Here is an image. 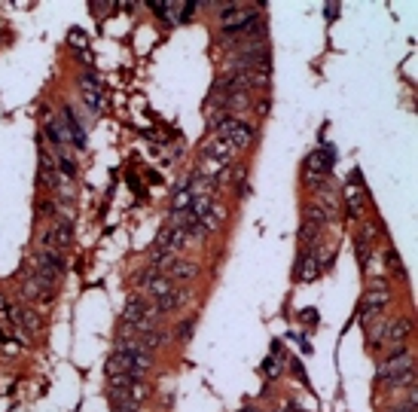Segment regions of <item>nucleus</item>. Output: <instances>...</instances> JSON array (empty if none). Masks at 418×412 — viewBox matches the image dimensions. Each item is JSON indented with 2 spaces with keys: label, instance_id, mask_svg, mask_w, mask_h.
<instances>
[{
  "label": "nucleus",
  "instance_id": "1",
  "mask_svg": "<svg viewBox=\"0 0 418 412\" xmlns=\"http://www.w3.org/2000/svg\"><path fill=\"white\" fill-rule=\"evenodd\" d=\"M376 379L391 385V388H406V385H412L415 382V357L410 351V345L394 348V351L379 363Z\"/></svg>",
  "mask_w": 418,
  "mask_h": 412
},
{
  "label": "nucleus",
  "instance_id": "2",
  "mask_svg": "<svg viewBox=\"0 0 418 412\" xmlns=\"http://www.w3.org/2000/svg\"><path fill=\"white\" fill-rule=\"evenodd\" d=\"M391 284H388L385 278H376V281H369V287L364 293V299H360V324L369 318H376V315H385V308H388V302H391Z\"/></svg>",
  "mask_w": 418,
  "mask_h": 412
},
{
  "label": "nucleus",
  "instance_id": "3",
  "mask_svg": "<svg viewBox=\"0 0 418 412\" xmlns=\"http://www.w3.org/2000/svg\"><path fill=\"white\" fill-rule=\"evenodd\" d=\"M43 141L49 144V150L55 156L61 153H70V137H68V128H64V119L49 113V110H43Z\"/></svg>",
  "mask_w": 418,
  "mask_h": 412
},
{
  "label": "nucleus",
  "instance_id": "4",
  "mask_svg": "<svg viewBox=\"0 0 418 412\" xmlns=\"http://www.w3.org/2000/svg\"><path fill=\"white\" fill-rule=\"evenodd\" d=\"M73 244V223H70V214H55L52 217V226L46 229L43 235V247L46 251H68Z\"/></svg>",
  "mask_w": 418,
  "mask_h": 412
},
{
  "label": "nucleus",
  "instance_id": "5",
  "mask_svg": "<svg viewBox=\"0 0 418 412\" xmlns=\"http://www.w3.org/2000/svg\"><path fill=\"white\" fill-rule=\"evenodd\" d=\"M342 201H345V211L351 214V220H364L367 189H364V177H360V171L351 174V180L345 183V189H342Z\"/></svg>",
  "mask_w": 418,
  "mask_h": 412
},
{
  "label": "nucleus",
  "instance_id": "6",
  "mask_svg": "<svg viewBox=\"0 0 418 412\" xmlns=\"http://www.w3.org/2000/svg\"><path fill=\"white\" fill-rule=\"evenodd\" d=\"M324 269H327V263H324V256H321V244H312V247H305L300 254V260H296L293 281H314Z\"/></svg>",
  "mask_w": 418,
  "mask_h": 412
},
{
  "label": "nucleus",
  "instance_id": "7",
  "mask_svg": "<svg viewBox=\"0 0 418 412\" xmlns=\"http://www.w3.org/2000/svg\"><path fill=\"white\" fill-rule=\"evenodd\" d=\"M64 128H68V137H70V146L77 153H82L89 146V132H86V125H82V113L77 110V104H64Z\"/></svg>",
  "mask_w": 418,
  "mask_h": 412
},
{
  "label": "nucleus",
  "instance_id": "8",
  "mask_svg": "<svg viewBox=\"0 0 418 412\" xmlns=\"http://www.w3.org/2000/svg\"><path fill=\"white\" fill-rule=\"evenodd\" d=\"M80 98H82V104H86L92 113H104V107H107L104 86L95 80V73H92V70H86L80 77Z\"/></svg>",
  "mask_w": 418,
  "mask_h": 412
},
{
  "label": "nucleus",
  "instance_id": "9",
  "mask_svg": "<svg viewBox=\"0 0 418 412\" xmlns=\"http://www.w3.org/2000/svg\"><path fill=\"white\" fill-rule=\"evenodd\" d=\"M187 232H183L180 226H171L165 223L159 229V235H156V254H165V256H180V251L187 247Z\"/></svg>",
  "mask_w": 418,
  "mask_h": 412
},
{
  "label": "nucleus",
  "instance_id": "10",
  "mask_svg": "<svg viewBox=\"0 0 418 412\" xmlns=\"http://www.w3.org/2000/svg\"><path fill=\"white\" fill-rule=\"evenodd\" d=\"M412 318L410 315H400V318H391L388 320V327H385V339H382V345H391V348H400V345H410L412 342Z\"/></svg>",
  "mask_w": 418,
  "mask_h": 412
},
{
  "label": "nucleus",
  "instance_id": "11",
  "mask_svg": "<svg viewBox=\"0 0 418 412\" xmlns=\"http://www.w3.org/2000/svg\"><path fill=\"white\" fill-rule=\"evenodd\" d=\"M174 290V281L168 278V275H162V272H156V269H147L141 275V293L147 299H162L165 293H171Z\"/></svg>",
  "mask_w": 418,
  "mask_h": 412
},
{
  "label": "nucleus",
  "instance_id": "12",
  "mask_svg": "<svg viewBox=\"0 0 418 412\" xmlns=\"http://www.w3.org/2000/svg\"><path fill=\"white\" fill-rule=\"evenodd\" d=\"M150 306H153V302L147 299L144 293H132V296L125 299V308H123V315H119V324L132 330V327L137 324V320H141V318L147 315V311H150Z\"/></svg>",
  "mask_w": 418,
  "mask_h": 412
},
{
  "label": "nucleus",
  "instance_id": "13",
  "mask_svg": "<svg viewBox=\"0 0 418 412\" xmlns=\"http://www.w3.org/2000/svg\"><path fill=\"white\" fill-rule=\"evenodd\" d=\"M162 275H168L171 281H190V278H196V275H199V266L192 260H180V256H178V260H171L168 266H165Z\"/></svg>",
  "mask_w": 418,
  "mask_h": 412
},
{
  "label": "nucleus",
  "instance_id": "14",
  "mask_svg": "<svg viewBox=\"0 0 418 412\" xmlns=\"http://www.w3.org/2000/svg\"><path fill=\"white\" fill-rule=\"evenodd\" d=\"M373 235H376V229L373 226H367L364 232H360L357 238H355V247H357V260H360V269H369V254H373V247H376V242H373Z\"/></svg>",
  "mask_w": 418,
  "mask_h": 412
},
{
  "label": "nucleus",
  "instance_id": "15",
  "mask_svg": "<svg viewBox=\"0 0 418 412\" xmlns=\"http://www.w3.org/2000/svg\"><path fill=\"white\" fill-rule=\"evenodd\" d=\"M156 15L165 18V25H180L183 22V4H150Z\"/></svg>",
  "mask_w": 418,
  "mask_h": 412
},
{
  "label": "nucleus",
  "instance_id": "16",
  "mask_svg": "<svg viewBox=\"0 0 418 412\" xmlns=\"http://www.w3.org/2000/svg\"><path fill=\"white\" fill-rule=\"evenodd\" d=\"M183 299H187V293H180L178 287H174L171 293H165L162 299H156V302H153V308L159 311V315H168V311H178V308L183 306Z\"/></svg>",
  "mask_w": 418,
  "mask_h": 412
},
{
  "label": "nucleus",
  "instance_id": "17",
  "mask_svg": "<svg viewBox=\"0 0 418 412\" xmlns=\"http://www.w3.org/2000/svg\"><path fill=\"white\" fill-rule=\"evenodd\" d=\"M263 375L266 379H278V375H284V357H281V345H272V357L263 363Z\"/></svg>",
  "mask_w": 418,
  "mask_h": 412
},
{
  "label": "nucleus",
  "instance_id": "18",
  "mask_svg": "<svg viewBox=\"0 0 418 412\" xmlns=\"http://www.w3.org/2000/svg\"><path fill=\"white\" fill-rule=\"evenodd\" d=\"M18 330H25V333H34V330H40V311L37 308H18Z\"/></svg>",
  "mask_w": 418,
  "mask_h": 412
},
{
  "label": "nucleus",
  "instance_id": "19",
  "mask_svg": "<svg viewBox=\"0 0 418 412\" xmlns=\"http://www.w3.org/2000/svg\"><path fill=\"white\" fill-rule=\"evenodd\" d=\"M385 266H388V272H391V275H397V278H403V260H400V256H397V251H394V247H385Z\"/></svg>",
  "mask_w": 418,
  "mask_h": 412
},
{
  "label": "nucleus",
  "instance_id": "20",
  "mask_svg": "<svg viewBox=\"0 0 418 412\" xmlns=\"http://www.w3.org/2000/svg\"><path fill=\"white\" fill-rule=\"evenodd\" d=\"M37 214H40V220H46V217L59 214V208H55V201H40V205H37Z\"/></svg>",
  "mask_w": 418,
  "mask_h": 412
},
{
  "label": "nucleus",
  "instance_id": "21",
  "mask_svg": "<svg viewBox=\"0 0 418 412\" xmlns=\"http://www.w3.org/2000/svg\"><path fill=\"white\" fill-rule=\"evenodd\" d=\"M192 327H196V318H187V320H183V324L178 327V339H190Z\"/></svg>",
  "mask_w": 418,
  "mask_h": 412
},
{
  "label": "nucleus",
  "instance_id": "22",
  "mask_svg": "<svg viewBox=\"0 0 418 412\" xmlns=\"http://www.w3.org/2000/svg\"><path fill=\"white\" fill-rule=\"evenodd\" d=\"M342 13V6L339 4H330V6H324V15H327V18H336Z\"/></svg>",
  "mask_w": 418,
  "mask_h": 412
},
{
  "label": "nucleus",
  "instance_id": "23",
  "mask_svg": "<svg viewBox=\"0 0 418 412\" xmlns=\"http://www.w3.org/2000/svg\"><path fill=\"white\" fill-rule=\"evenodd\" d=\"M110 9H113L110 4H92V13L95 15H104V13H110Z\"/></svg>",
  "mask_w": 418,
  "mask_h": 412
},
{
  "label": "nucleus",
  "instance_id": "24",
  "mask_svg": "<svg viewBox=\"0 0 418 412\" xmlns=\"http://www.w3.org/2000/svg\"><path fill=\"white\" fill-rule=\"evenodd\" d=\"M388 412H415V406H412V403H400V406H391Z\"/></svg>",
  "mask_w": 418,
  "mask_h": 412
},
{
  "label": "nucleus",
  "instance_id": "25",
  "mask_svg": "<svg viewBox=\"0 0 418 412\" xmlns=\"http://www.w3.org/2000/svg\"><path fill=\"white\" fill-rule=\"evenodd\" d=\"M241 412H259V406H245V409H241Z\"/></svg>",
  "mask_w": 418,
  "mask_h": 412
}]
</instances>
